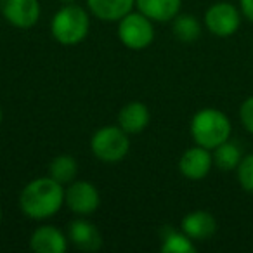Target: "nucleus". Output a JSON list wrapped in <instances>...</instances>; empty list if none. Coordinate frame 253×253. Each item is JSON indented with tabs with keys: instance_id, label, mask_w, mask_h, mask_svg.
<instances>
[{
	"instance_id": "1",
	"label": "nucleus",
	"mask_w": 253,
	"mask_h": 253,
	"mask_svg": "<svg viewBox=\"0 0 253 253\" xmlns=\"http://www.w3.org/2000/svg\"><path fill=\"white\" fill-rule=\"evenodd\" d=\"M64 186L50 175L33 179L19 194V208L33 220H45L57 213L64 205Z\"/></svg>"
},
{
	"instance_id": "2",
	"label": "nucleus",
	"mask_w": 253,
	"mask_h": 253,
	"mask_svg": "<svg viewBox=\"0 0 253 253\" xmlns=\"http://www.w3.org/2000/svg\"><path fill=\"white\" fill-rule=\"evenodd\" d=\"M189 128L193 141L211 151L222 142L229 141L232 134V123L229 116L217 108H203L196 111Z\"/></svg>"
},
{
	"instance_id": "3",
	"label": "nucleus",
	"mask_w": 253,
	"mask_h": 253,
	"mask_svg": "<svg viewBox=\"0 0 253 253\" xmlns=\"http://www.w3.org/2000/svg\"><path fill=\"white\" fill-rule=\"evenodd\" d=\"M90 30V16L77 4H64L50 21V33L61 45H77L84 42Z\"/></svg>"
},
{
	"instance_id": "4",
	"label": "nucleus",
	"mask_w": 253,
	"mask_h": 253,
	"mask_svg": "<svg viewBox=\"0 0 253 253\" xmlns=\"http://www.w3.org/2000/svg\"><path fill=\"white\" fill-rule=\"evenodd\" d=\"M90 151L101 162L118 163L130 151V139L118 125L101 126L90 139Z\"/></svg>"
},
{
	"instance_id": "5",
	"label": "nucleus",
	"mask_w": 253,
	"mask_h": 253,
	"mask_svg": "<svg viewBox=\"0 0 253 253\" xmlns=\"http://www.w3.org/2000/svg\"><path fill=\"white\" fill-rule=\"evenodd\" d=\"M118 39L126 49L142 50L155 40L153 21L139 11H130L118 21Z\"/></svg>"
},
{
	"instance_id": "6",
	"label": "nucleus",
	"mask_w": 253,
	"mask_h": 253,
	"mask_svg": "<svg viewBox=\"0 0 253 253\" xmlns=\"http://www.w3.org/2000/svg\"><path fill=\"white\" fill-rule=\"evenodd\" d=\"M241 9L231 2H215L205 11L203 23L207 30L218 39H229L236 35L241 26Z\"/></svg>"
},
{
	"instance_id": "7",
	"label": "nucleus",
	"mask_w": 253,
	"mask_h": 253,
	"mask_svg": "<svg viewBox=\"0 0 253 253\" xmlns=\"http://www.w3.org/2000/svg\"><path fill=\"white\" fill-rule=\"evenodd\" d=\"M64 205L80 217L92 215L101 205L97 187L88 180H73L64 191Z\"/></svg>"
},
{
	"instance_id": "8",
	"label": "nucleus",
	"mask_w": 253,
	"mask_h": 253,
	"mask_svg": "<svg viewBox=\"0 0 253 253\" xmlns=\"http://www.w3.org/2000/svg\"><path fill=\"white\" fill-rule=\"evenodd\" d=\"M40 12L39 0H0V14L14 28L28 30L35 26Z\"/></svg>"
},
{
	"instance_id": "9",
	"label": "nucleus",
	"mask_w": 253,
	"mask_h": 253,
	"mask_svg": "<svg viewBox=\"0 0 253 253\" xmlns=\"http://www.w3.org/2000/svg\"><path fill=\"white\" fill-rule=\"evenodd\" d=\"M213 167V155L211 149L203 146H193L186 149L179 160V172L189 180H201L211 172Z\"/></svg>"
},
{
	"instance_id": "10",
	"label": "nucleus",
	"mask_w": 253,
	"mask_h": 253,
	"mask_svg": "<svg viewBox=\"0 0 253 253\" xmlns=\"http://www.w3.org/2000/svg\"><path fill=\"white\" fill-rule=\"evenodd\" d=\"M30 248L35 253H64L68 248V238L54 225H40L30 238Z\"/></svg>"
},
{
	"instance_id": "11",
	"label": "nucleus",
	"mask_w": 253,
	"mask_h": 253,
	"mask_svg": "<svg viewBox=\"0 0 253 253\" xmlns=\"http://www.w3.org/2000/svg\"><path fill=\"white\" fill-rule=\"evenodd\" d=\"M180 231L186 232L193 241H205L217 232V220L210 211H189L180 222Z\"/></svg>"
},
{
	"instance_id": "12",
	"label": "nucleus",
	"mask_w": 253,
	"mask_h": 253,
	"mask_svg": "<svg viewBox=\"0 0 253 253\" xmlns=\"http://www.w3.org/2000/svg\"><path fill=\"white\" fill-rule=\"evenodd\" d=\"M68 238L82 252H97L102 246V236L99 229L84 217L71 222Z\"/></svg>"
},
{
	"instance_id": "13",
	"label": "nucleus",
	"mask_w": 253,
	"mask_h": 253,
	"mask_svg": "<svg viewBox=\"0 0 253 253\" xmlns=\"http://www.w3.org/2000/svg\"><path fill=\"white\" fill-rule=\"evenodd\" d=\"M92 16L104 23H118L135 7V0H87Z\"/></svg>"
},
{
	"instance_id": "14",
	"label": "nucleus",
	"mask_w": 253,
	"mask_h": 253,
	"mask_svg": "<svg viewBox=\"0 0 253 253\" xmlns=\"http://www.w3.org/2000/svg\"><path fill=\"white\" fill-rule=\"evenodd\" d=\"M151 120V113L149 108L144 102H128L126 106H123L118 113V126H122L126 134H141L146 126L149 125Z\"/></svg>"
},
{
	"instance_id": "15",
	"label": "nucleus",
	"mask_w": 253,
	"mask_h": 253,
	"mask_svg": "<svg viewBox=\"0 0 253 253\" xmlns=\"http://www.w3.org/2000/svg\"><path fill=\"white\" fill-rule=\"evenodd\" d=\"M135 7L153 23H169L180 14L182 0H135Z\"/></svg>"
},
{
	"instance_id": "16",
	"label": "nucleus",
	"mask_w": 253,
	"mask_h": 253,
	"mask_svg": "<svg viewBox=\"0 0 253 253\" xmlns=\"http://www.w3.org/2000/svg\"><path fill=\"white\" fill-rule=\"evenodd\" d=\"M213 167H217L222 172H231L236 170L239 165V162L243 160V151L236 142H232L231 139L225 142H222L220 146L213 149Z\"/></svg>"
},
{
	"instance_id": "17",
	"label": "nucleus",
	"mask_w": 253,
	"mask_h": 253,
	"mask_svg": "<svg viewBox=\"0 0 253 253\" xmlns=\"http://www.w3.org/2000/svg\"><path fill=\"white\" fill-rule=\"evenodd\" d=\"M172 32L177 40L184 43H193L201 35V23L193 14H179L172 19Z\"/></svg>"
},
{
	"instance_id": "18",
	"label": "nucleus",
	"mask_w": 253,
	"mask_h": 253,
	"mask_svg": "<svg viewBox=\"0 0 253 253\" xmlns=\"http://www.w3.org/2000/svg\"><path fill=\"white\" fill-rule=\"evenodd\" d=\"M160 250L163 253H194L196 252V245L186 232L175 231V229H167L165 234L162 236Z\"/></svg>"
},
{
	"instance_id": "19",
	"label": "nucleus",
	"mask_w": 253,
	"mask_h": 253,
	"mask_svg": "<svg viewBox=\"0 0 253 253\" xmlns=\"http://www.w3.org/2000/svg\"><path fill=\"white\" fill-rule=\"evenodd\" d=\"M78 173V163L71 155H59L50 162L49 165V175L54 180L64 184H70L75 180Z\"/></svg>"
},
{
	"instance_id": "20",
	"label": "nucleus",
	"mask_w": 253,
	"mask_h": 253,
	"mask_svg": "<svg viewBox=\"0 0 253 253\" xmlns=\"http://www.w3.org/2000/svg\"><path fill=\"white\" fill-rule=\"evenodd\" d=\"M236 175H238L239 186H241L246 193L253 194V153L243 156L238 169H236Z\"/></svg>"
},
{
	"instance_id": "21",
	"label": "nucleus",
	"mask_w": 253,
	"mask_h": 253,
	"mask_svg": "<svg viewBox=\"0 0 253 253\" xmlns=\"http://www.w3.org/2000/svg\"><path fill=\"white\" fill-rule=\"evenodd\" d=\"M239 120L248 134L253 135V95H248L239 106Z\"/></svg>"
},
{
	"instance_id": "22",
	"label": "nucleus",
	"mask_w": 253,
	"mask_h": 253,
	"mask_svg": "<svg viewBox=\"0 0 253 253\" xmlns=\"http://www.w3.org/2000/svg\"><path fill=\"white\" fill-rule=\"evenodd\" d=\"M239 9H241L243 18L253 23V0H239Z\"/></svg>"
},
{
	"instance_id": "23",
	"label": "nucleus",
	"mask_w": 253,
	"mask_h": 253,
	"mask_svg": "<svg viewBox=\"0 0 253 253\" xmlns=\"http://www.w3.org/2000/svg\"><path fill=\"white\" fill-rule=\"evenodd\" d=\"M59 2H63V4H77L78 0H59Z\"/></svg>"
},
{
	"instance_id": "24",
	"label": "nucleus",
	"mask_w": 253,
	"mask_h": 253,
	"mask_svg": "<svg viewBox=\"0 0 253 253\" xmlns=\"http://www.w3.org/2000/svg\"><path fill=\"white\" fill-rule=\"evenodd\" d=\"M0 222H2V205H0Z\"/></svg>"
},
{
	"instance_id": "25",
	"label": "nucleus",
	"mask_w": 253,
	"mask_h": 253,
	"mask_svg": "<svg viewBox=\"0 0 253 253\" xmlns=\"http://www.w3.org/2000/svg\"><path fill=\"white\" fill-rule=\"evenodd\" d=\"M2 116L4 115H2V108H0V123H2Z\"/></svg>"
}]
</instances>
